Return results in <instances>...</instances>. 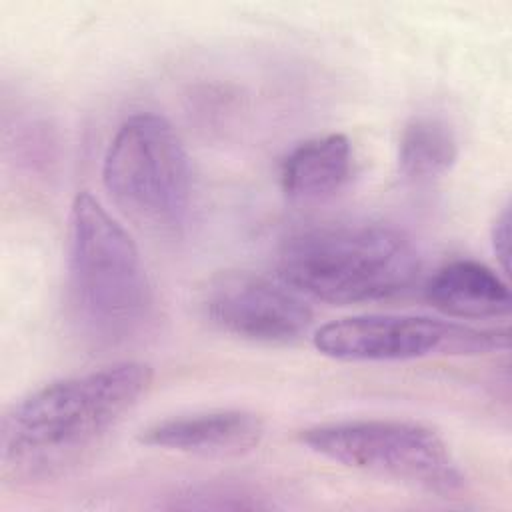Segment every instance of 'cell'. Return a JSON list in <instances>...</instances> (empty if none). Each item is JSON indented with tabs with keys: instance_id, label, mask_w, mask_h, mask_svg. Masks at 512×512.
I'll return each mask as SVG.
<instances>
[{
	"instance_id": "6da1fadb",
	"label": "cell",
	"mask_w": 512,
	"mask_h": 512,
	"mask_svg": "<svg viewBox=\"0 0 512 512\" xmlns=\"http://www.w3.org/2000/svg\"><path fill=\"white\" fill-rule=\"evenodd\" d=\"M152 384V368L124 360L44 384L14 402L0 424V470L42 482L78 466Z\"/></svg>"
},
{
	"instance_id": "7a4b0ae2",
	"label": "cell",
	"mask_w": 512,
	"mask_h": 512,
	"mask_svg": "<svg viewBox=\"0 0 512 512\" xmlns=\"http://www.w3.org/2000/svg\"><path fill=\"white\" fill-rule=\"evenodd\" d=\"M420 258L412 240L382 222L346 220L294 232L278 254V278L330 304L394 298L414 286Z\"/></svg>"
},
{
	"instance_id": "3957f363",
	"label": "cell",
	"mask_w": 512,
	"mask_h": 512,
	"mask_svg": "<svg viewBox=\"0 0 512 512\" xmlns=\"http://www.w3.org/2000/svg\"><path fill=\"white\" fill-rule=\"evenodd\" d=\"M66 272L74 316L92 338L122 342L150 318L154 294L140 250L88 192L70 206Z\"/></svg>"
},
{
	"instance_id": "277c9868",
	"label": "cell",
	"mask_w": 512,
	"mask_h": 512,
	"mask_svg": "<svg viewBox=\"0 0 512 512\" xmlns=\"http://www.w3.org/2000/svg\"><path fill=\"white\" fill-rule=\"evenodd\" d=\"M110 200L136 226L174 234L184 226L192 170L176 128L160 114L138 112L114 132L102 162Z\"/></svg>"
},
{
	"instance_id": "5b68a950",
	"label": "cell",
	"mask_w": 512,
	"mask_h": 512,
	"mask_svg": "<svg viewBox=\"0 0 512 512\" xmlns=\"http://www.w3.org/2000/svg\"><path fill=\"white\" fill-rule=\"evenodd\" d=\"M300 442L322 458L430 494L448 496L464 486L446 442L418 422L368 418L316 424L300 432Z\"/></svg>"
},
{
	"instance_id": "8992f818",
	"label": "cell",
	"mask_w": 512,
	"mask_h": 512,
	"mask_svg": "<svg viewBox=\"0 0 512 512\" xmlns=\"http://www.w3.org/2000/svg\"><path fill=\"white\" fill-rule=\"evenodd\" d=\"M320 354L342 362H406L508 350V328H478L414 314H360L314 332Z\"/></svg>"
},
{
	"instance_id": "52a82bcc",
	"label": "cell",
	"mask_w": 512,
	"mask_h": 512,
	"mask_svg": "<svg viewBox=\"0 0 512 512\" xmlns=\"http://www.w3.org/2000/svg\"><path fill=\"white\" fill-rule=\"evenodd\" d=\"M200 308L218 330L254 344L284 346L312 326V308L286 282L256 272H222L202 288Z\"/></svg>"
},
{
	"instance_id": "ba28073f",
	"label": "cell",
	"mask_w": 512,
	"mask_h": 512,
	"mask_svg": "<svg viewBox=\"0 0 512 512\" xmlns=\"http://www.w3.org/2000/svg\"><path fill=\"white\" fill-rule=\"evenodd\" d=\"M262 434V420L254 412L220 408L158 420L142 430L140 442L186 454L234 456L258 446Z\"/></svg>"
},
{
	"instance_id": "9c48e42d",
	"label": "cell",
	"mask_w": 512,
	"mask_h": 512,
	"mask_svg": "<svg viewBox=\"0 0 512 512\" xmlns=\"http://www.w3.org/2000/svg\"><path fill=\"white\" fill-rule=\"evenodd\" d=\"M426 298L438 312L460 320L508 316L512 296L508 284L478 260H452L440 266L426 284Z\"/></svg>"
},
{
	"instance_id": "30bf717a",
	"label": "cell",
	"mask_w": 512,
	"mask_h": 512,
	"mask_svg": "<svg viewBox=\"0 0 512 512\" xmlns=\"http://www.w3.org/2000/svg\"><path fill=\"white\" fill-rule=\"evenodd\" d=\"M352 176V144L344 134L310 138L280 166L282 190L296 202H318L340 192Z\"/></svg>"
},
{
	"instance_id": "8fae6325",
	"label": "cell",
	"mask_w": 512,
	"mask_h": 512,
	"mask_svg": "<svg viewBox=\"0 0 512 512\" xmlns=\"http://www.w3.org/2000/svg\"><path fill=\"white\" fill-rule=\"evenodd\" d=\"M458 158V140L448 122L436 116H414L398 140V170L404 178L426 182L446 174Z\"/></svg>"
},
{
	"instance_id": "7c38bea8",
	"label": "cell",
	"mask_w": 512,
	"mask_h": 512,
	"mask_svg": "<svg viewBox=\"0 0 512 512\" xmlns=\"http://www.w3.org/2000/svg\"><path fill=\"white\" fill-rule=\"evenodd\" d=\"M492 248L496 258L500 260L502 270L508 274V262H510V210L508 206L502 208V212L496 216L492 226Z\"/></svg>"
}]
</instances>
